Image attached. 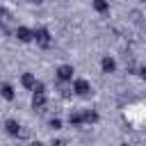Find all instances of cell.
Returning a JSON list of instances; mask_svg holds the SVG:
<instances>
[{
  "instance_id": "obj_1",
  "label": "cell",
  "mask_w": 146,
  "mask_h": 146,
  "mask_svg": "<svg viewBox=\"0 0 146 146\" xmlns=\"http://www.w3.org/2000/svg\"><path fill=\"white\" fill-rule=\"evenodd\" d=\"M34 41H36V46L39 48H43V50H48L50 46H52V34H50V30L48 27H34Z\"/></svg>"
},
{
  "instance_id": "obj_2",
  "label": "cell",
  "mask_w": 146,
  "mask_h": 146,
  "mask_svg": "<svg viewBox=\"0 0 146 146\" xmlns=\"http://www.w3.org/2000/svg\"><path fill=\"white\" fill-rule=\"evenodd\" d=\"M16 27H18V25L14 23V14H11L9 9L0 7V30H2L5 34H11Z\"/></svg>"
},
{
  "instance_id": "obj_3",
  "label": "cell",
  "mask_w": 146,
  "mask_h": 146,
  "mask_svg": "<svg viewBox=\"0 0 146 146\" xmlns=\"http://www.w3.org/2000/svg\"><path fill=\"white\" fill-rule=\"evenodd\" d=\"M71 87H73V94H75V96H89V94L94 91V89H91V82L84 80V78H75Z\"/></svg>"
},
{
  "instance_id": "obj_4",
  "label": "cell",
  "mask_w": 146,
  "mask_h": 146,
  "mask_svg": "<svg viewBox=\"0 0 146 146\" xmlns=\"http://www.w3.org/2000/svg\"><path fill=\"white\" fill-rule=\"evenodd\" d=\"M14 36H16L21 43H30V41H34V30L27 27V25H18V27L14 30Z\"/></svg>"
},
{
  "instance_id": "obj_5",
  "label": "cell",
  "mask_w": 146,
  "mask_h": 146,
  "mask_svg": "<svg viewBox=\"0 0 146 146\" xmlns=\"http://www.w3.org/2000/svg\"><path fill=\"white\" fill-rule=\"evenodd\" d=\"M73 66L71 64H62V66H57V71H55V78H57V82H73Z\"/></svg>"
},
{
  "instance_id": "obj_6",
  "label": "cell",
  "mask_w": 146,
  "mask_h": 146,
  "mask_svg": "<svg viewBox=\"0 0 146 146\" xmlns=\"http://www.w3.org/2000/svg\"><path fill=\"white\" fill-rule=\"evenodd\" d=\"M46 107H48V98H46V94H32V110H36V112H46Z\"/></svg>"
},
{
  "instance_id": "obj_7",
  "label": "cell",
  "mask_w": 146,
  "mask_h": 146,
  "mask_svg": "<svg viewBox=\"0 0 146 146\" xmlns=\"http://www.w3.org/2000/svg\"><path fill=\"white\" fill-rule=\"evenodd\" d=\"M82 123H84L82 110H71V112H68V125H71V128H80Z\"/></svg>"
},
{
  "instance_id": "obj_8",
  "label": "cell",
  "mask_w": 146,
  "mask_h": 146,
  "mask_svg": "<svg viewBox=\"0 0 146 146\" xmlns=\"http://www.w3.org/2000/svg\"><path fill=\"white\" fill-rule=\"evenodd\" d=\"M100 68H103V73H114V71H116V59L110 57V55H105V57L100 59Z\"/></svg>"
},
{
  "instance_id": "obj_9",
  "label": "cell",
  "mask_w": 146,
  "mask_h": 146,
  "mask_svg": "<svg viewBox=\"0 0 146 146\" xmlns=\"http://www.w3.org/2000/svg\"><path fill=\"white\" fill-rule=\"evenodd\" d=\"M36 82H39V80H36L34 73H23V75H21V84H23L25 89H30V91H34Z\"/></svg>"
},
{
  "instance_id": "obj_10",
  "label": "cell",
  "mask_w": 146,
  "mask_h": 146,
  "mask_svg": "<svg viewBox=\"0 0 146 146\" xmlns=\"http://www.w3.org/2000/svg\"><path fill=\"white\" fill-rule=\"evenodd\" d=\"M82 119H84V123H98L100 114H98V110H94V107H84V110H82Z\"/></svg>"
},
{
  "instance_id": "obj_11",
  "label": "cell",
  "mask_w": 146,
  "mask_h": 146,
  "mask_svg": "<svg viewBox=\"0 0 146 146\" xmlns=\"http://www.w3.org/2000/svg\"><path fill=\"white\" fill-rule=\"evenodd\" d=\"M21 128H23V125H21L16 119H7V121H5V130H7V135H11V137H18Z\"/></svg>"
},
{
  "instance_id": "obj_12",
  "label": "cell",
  "mask_w": 146,
  "mask_h": 146,
  "mask_svg": "<svg viewBox=\"0 0 146 146\" xmlns=\"http://www.w3.org/2000/svg\"><path fill=\"white\" fill-rule=\"evenodd\" d=\"M0 96H2L5 100H14V98H16L14 87H11V84H2V87H0Z\"/></svg>"
},
{
  "instance_id": "obj_13",
  "label": "cell",
  "mask_w": 146,
  "mask_h": 146,
  "mask_svg": "<svg viewBox=\"0 0 146 146\" xmlns=\"http://www.w3.org/2000/svg\"><path fill=\"white\" fill-rule=\"evenodd\" d=\"M57 89H59V96L62 98H71L73 96V87H66L64 82H57Z\"/></svg>"
},
{
  "instance_id": "obj_14",
  "label": "cell",
  "mask_w": 146,
  "mask_h": 146,
  "mask_svg": "<svg viewBox=\"0 0 146 146\" xmlns=\"http://www.w3.org/2000/svg\"><path fill=\"white\" fill-rule=\"evenodd\" d=\"M94 9H96L98 14H107V11H110V2H107V0H98V2H94Z\"/></svg>"
},
{
  "instance_id": "obj_15",
  "label": "cell",
  "mask_w": 146,
  "mask_h": 146,
  "mask_svg": "<svg viewBox=\"0 0 146 146\" xmlns=\"http://www.w3.org/2000/svg\"><path fill=\"white\" fill-rule=\"evenodd\" d=\"M48 125H50L52 130H59V128H62V119H59V116H52V119L48 121Z\"/></svg>"
},
{
  "instance_id": "obj_16",
  "label": "cell",
  "mask_w": 146,
  "mask_h": 146,
  "mask_svg": "<svg viewBox=\"0 0 146 146\" xmlns=\"http://www.w3.org/2000/svg\"><path fill=\"white\" fill-rule=\"evenodd\" d=\"M130 18H132V21H135V23H137V25H141V23H144V21H141V18H144V16H141V14H139V11H137V9H132V11H130Z\"/></svg>"
},
{
  "instance_id": "obj_17",
  "label": "cell",
  "mask_w": 146,
  "mask_h": 146,
  "mask_svg": "<svg viewBox=\"0 0 146 146\" xmlns=\"http://www.w3.org/2000/svg\"><path fill=\"white\" fill-rule=\"evenodd\" d=\"M30 135H32V132H30V128H25V125H23V128H21V132H18V139H30Z\"/></svg>"
},
{
  "instance_id": "obj_18",
  "label": "cell",
  "mask_w": 146,
  "mask_h": 146,
  "mask_svg": "<svg viewBox=\"0 0 146 146\" xmlns=\"http://www.w3.org/2000/svg\"><path fill=\"white\" fill-rule=\"evenodd\" d=\"M32 94H46V84H43V82H36V87H34Z\"/></svg>"
},
{
  "instance_id": "obj_19",
  "label": "cell",
  "mask_w": 146,
  "mask_h": 146,
  "mask_svg": "<svg viewBox=\"0 0 146 146\" xmlns=\"http://www.w3.org/2000/svg\"><path fill=\"white\" fill-rule=\"evenodd\" d=\"M50 146H66V139H55V137H52Z\"/></svg>"
},
{
  "instance_id": "obj_20",
  "label": "cell",
  "mask_w": 146,
  "mask_h": 146,
  "mask_svg": "<svg viewBox=\"0 0 146 146\" xmlns=\"http://www.w3.org/2000/svg\"><path fill=\"white\" fill-rule=\"evenodd\" d=\"M139 75H141V80L146 82V66H141V68H139Z\"/></svg>"
},
{
  "instance_id": "obj_21",
  "label": "cell",
  "mask_w": 146,
  "mask_h": 146,
  "mask_svg": "<svg viewBox=\"0 0 146 146\" xmlns=\"http://www.w3.org/2000/svg\"><path fill=\"white\" fill-rule=\"evenodd\" d=\"M30 146H46V144H43V141H39V139H36V141H32V144H30Z\"/></svg>"
},
{
  "instance_id": "obj_22",
  "label": "cell",
  "mask_w": 146,
  "mask_h": 146,
  "mask_svg": "<svg viewBox=\"0 0 146 146\" xmlns=\"http://www.w3.org/2000/svg\"><path fill=\"white\" fill-rule=\"evenodd\" d=\"M27 2H32V5H41L43 0H27Z\"/></svg>"
},
{
  "instance_id": "obj_23",
  "label": "cell",
  "mask_w": 146,
  "mask_h": 146,
  "mask_svg": "<svg viewBox=\"0 0 146 146\" xmlns=\"http://www.w3.org/2000/svg\"><path fill=\"white\" fill-rule=\"evenodd\" d=\"M121 146H128V144H125V141H123V144H121Z\"/></svg>"
},
{
  "instance_id": "obj_24",
  "label": "cell",
  "mask_w": 146,
  "mask_h": 146,
  "mask_svg": "<svg viewBox=\"0 0 146 146\" xmlns=\"http://www.w3.org/2000/svg\"><path fill=\"white\" fill-rule=\"evenodd\" d=\"M91 2H98V0H91Z\"/></svg>"
},
{
  "instance_id": "obj_25",
  "label": "cell",
  "mask_w": 146,
  "mask_h": 146,
  "mask_svg": "<svg viewBox=\"0 0 146 146\" xmlns=\"http://www.w3.org/2000/svg\"><path fill=\"white\" fill-rule=\"evenodd\" d=\"M144 2H146V0H144Z\"/></svg>"
}]
</instances>
